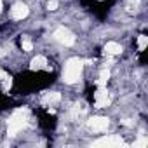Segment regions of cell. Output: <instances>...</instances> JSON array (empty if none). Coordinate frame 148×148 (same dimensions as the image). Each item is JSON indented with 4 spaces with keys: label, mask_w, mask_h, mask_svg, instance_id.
Here are the masks:
<instances>
[{
    "label": "cell",
    "mask_w": 148,
    "mask_h": 148,
    "mask_svg": "<svg viewBox=\"0 0 148 148\" xmlns=\"http://www.w3.org/2000/svg\"><path fill=\"white\" fill-rule=\"evenodd\" d=\"M47 9L49 11H56L58 9V2H56V0H51V2L47 4Z\"/></svg>",
    "instance_id": "18"
},
{
    "label": "cell",
    "mask_w": 148,
    "mask_h": 148,
    "mask_svg": "<svg viewBox=\"0 0 148 148\" xmlns=\"http://www.w3.org/2000/svg\"><path fill=\"white\" fill-rule=\"evenodd\" d=\"M103 52H105L106 56H117V54H120V52H122V45H120V44H117V42H108V44L105 45Z\"/></svg>",
    "instance_id": "9"
},
{
    "label": "cell",
    "mask_w": 148,
    "mask_h": 148,
    "mask_svg": "<svg viewBox=\"0 0 148 148\" xmlns=\"http://www.w3.org/2000/svg\"><path fill=\"white\" fill-rule=\"evenodd\" d=\"M21 47H23V51H26V52L33 49V44H32L30 37H23V38H21Z\"/></svg>",
    "instance_id": "14"
},
{
    "label": "cell",
    "mask_w": 148,
    "mask_h": 148,
    "mask_svg": "<svg viewBox=\"0 0 148 148\" xmlns=\"http://www.w3.org/2000/svg\"><path fill=\"white\" fill-rule=\"evenodd\" d=\"M82 68H84V59L80 58H71L66 61V66L63 70V80L66 84H75L79 82L82 75Z\"/></svg>",
    "instance_id": "1"
},
{
    "label": "cell",
    "mask_w": 148,
    "mask_h": 148,
    "mask_svg": "<svg viewBox=\"0 0 148 148\" xmlns=\"http://www.w3.org/2000/svg\"><path fill=\"white\" fill-rule=\"evenodd\" d=\"M0 11H2V0H0Z\"/></svg>",
    "instance_id": "19"
},
{
    "label": "cell",
    "mask_w": 148,
    "mask_h": 148,
    "mask_svg": "<svg viewBox=\"0 0 148 148\" xmlns=\"http://www.w3.org/2000/svg\"><path fill=\"white\" fill-rule=\"evenodd\" d=\"M59 99H61V94L56 92V91H52V92H45V94H44V101H45V103H58Z\"/></svg>",
    "instance_id": "13"
},
{
    "label": "cell",
    "mask_w": 148,
    "mask_h": 148,
    "mask_svg": "<svg viewBox=\"0 0 148 148\" xmlns=\"http://www.w3.org/2000/svg\"><path fill=\"white\" fill-rule=\"evenodd\" d=\"M52 37H54L59 44H63V45H66V47H70V45L75 44V35H73L68 28H64V26L56 28L54 33H52Z\"/></svg>",
    "instance_id": "3"
},
{
    "label": "cell",
    "mask_w": 148,
    "mask_h": 148,
    "mask_svg": "<svg viewBox=\"0 0 148 148\" xmlns=\"http://www.w3.org/2000/svg\"><path fill=\"white\" fill-rule=\"evenodd\" d=\"M30 68H32V70H45V68H47V59H45L44 56H37V58L32 59Z\"/></svg>",
    "instance_id": "10"
},
{
    "label": "cell",
    "mask_w": 148,
    "mask_h": 148,
    "mask_svg": "<svg viewBox=\"0 0 148 148\" xmlns=\"http://www.w3.org/2000/svg\"><path fill=\"white\" fill-rule=\"evenodd\" d=\"M138 5H139V0H129L127 11H129V12H136V11H138Z\"/></svg>",
    "instance_id": "15"
},
{
    "label": "cell",
    "mask_w": 148,
    "mask_h": 148,
    "mask_svg": "<svg viewBox=\"0 0 148 148\" xmlns=\"http://www.w3.org/2000/svg\"><path fill=\"white\" fill-rule=\"evenodd\" d=\"M87 127L94 132H103L110 127V120L106 117H91L87 120Z\"/></svg>",
    "instance_id": "5"
},
{
    "label": "cell",
    "mask_w": 148,
    "mask_h": 148,
    "mask_svg": "<svg viewBox=\"0 0 148 148\" xmlns=\"http://www.w3.org/2000/svg\"><path fill=\"white\" fill-rule=\"evenodd\" d=\"M146 145H148V139H146L145 136H141L138 141H134V143H132V146H134V148H138V146H146Z\"/></svg>",
    "instance_id": "16"
},
{
    "label": "cell",
    "mask_w": 148,
    "mask_h": 148,
    "mask_svg": "<svg viewBox=\"0 0 148 148\" xmlns=\"http://www.w3.org/2000/svg\"><path fill=\"white\" fill-rule=\"evenodd\" d=\"M86 113H87V106H86L84 103H75V105L71 106V119H73V120L82 119Z\"/></svg>",
    "instance_id": "8"
},
{
    "label": "cell",
    "mask_w": 148,
    "mask_h": 148,
    "mask_svg": "<svg viewBox=\"0 0 148 148\" xmlns=\"http://www.w3.org/2000/svg\"><path fill=\"white\" fill-rule=\"evenodd\" d=\"M108 80H110V71H108V70L105 68V70H101V71H99V79H98V86H99V87H105Z\"/></svg>",
    "instance_id": "12"
},
{
    "label": "cell",
    "mask_w": 148,
    "mask_h": 148,
    "mask_svg": "<svg viewBox=\"0 0 148 148\" xmlns=\"http://www.w3.org/2000/svg\"><path fill=\"white\" fill-rule=\"evenodd\" d=\"M94 99H96V101H94L96 108H105V106L110 105V94H108V91H106V86H105V87H99V89L96 91Z\"/></svg>",
    "instance_id": "6"
},
{
    "label": "cell",
    "mask_w": 148,
    "mask_h": 148,
    "mask_svg": "<svg viewBox=\"0 0 148 148\" xmlns=\"http://www.w3.org/2000/svg\"><path fill=\"white\" fill-rule=\"evenodd\" d=\"M138 45H139V51H143L146 47V37L145 35H139L138 37Z\"/></svg>",
    "instance_id": "17"
},
{
    "label": "cell",
    "mask_w": 148,
    "mask_h": 148,
    "mask_svg": "<svg viewBox=\"0 0 148 148\" xmlns=\"http://www.w3.org/2000/svg\"><path fill=\"white\" fill-rule=\"evenodd\" d=\"M92 146H106V148H119V146H125L124 139L120 136H105L98 141L92 143Z\"/></svg>",
    "instance_id": "4"
},
{
    "label": "cell",
    "mask_w": 148,
    "mask_h": 148,
    "mask_svg": "<svg viewBox=\"0 0 148 148\" xmlns=\"http://www.w3.org/2000/svg\"><path fill=\"white\" fill-rule=\"evenodd\" d=\"M28 12H30V9H28V5L23 4V2H16V4L12 5V9H11V16H12L14 19H25V18L28 16Z\"/></svg>",
    "instance_id": "7"
},
{
    "label": "cell",
    "mask_w": 148,
    "mask_h": 148,
    "mask_svg": "<svg viewBox=\"0 0 148 148\" xmlns=\"http://www.w3.org/2000/svg\"><path fill=\"white\" fill-rule=\"evenodd\" d=\"M28 119H30V113L26 108H19L16 110L11 119L7 120V134L9 136H16L21 129H25L28 125Z\"/></svg>",
    "instance_id": "2"
},
{
    "label": "cell",
    "mask_w": 148,
    "mask_h": 148,
    "mask_svg": "<svg viewBox=\"0 0 148 148\" xmlns=\"http://www.w3.org/2000/svg\"><path fill=\"white\" fill-rule=\"evenodd\" d=\"M0 80H2V87H4V91H9V89H11V86H12L11 75H7V73L2 71V70H0Z\"/></svg>",
    "instance_id": "11"
}]
</instances>
